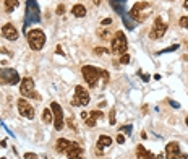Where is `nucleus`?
Instances as JSON below:
<instances>
[{"mask_svg": "<svg viewBox=\"0 0 188 159\" xmlns=\"http://www.w3.org/2000/svg\"><path fill=\"white\" fill-rule=\"evenodd\" d=\"M68 145H70V141H68V140H65V138L57 140V143H55L57 153H65V151H67V148H68Z\"/></svg>", "mask_w": 188, "mask_h": 159, "instance_id": "nucleus-17", "label": "nucleus"}, {"mask_svg": "<svg viewBox=\"0 0 188 159\" xmlns=\"http://www.w3.org/2000/svg\"><path fill=\"white\" fill-rule=\"evenodd\" d=\"M170 106H172L174 109H178V107H180V104H178V102H175V101H170Z\"/></svg>", "mask_w": 188, "mask_h": 159, "instance_id": "nucleus-40", "label": "nucleus"}, {"mask_svg": "<svg viewBox=\"0 0 188 159\" xmlns=\"http://www.w3.org/2000/svg\"><path fill=\"white\" fill-rule=\"evenodd\" d=\"M51 111H52V117H54V127L55 130H62L63 125H65V120H63V111L59 102H51Z\"/></svg>", "mask_w": 188, "mask_h": 159, "instance_id": "nucleus-6", "label": "nucleus"}, {"mask_svg": "<svg viewBox=\"0 0 188 159\" xmlns=\"http://www.w3.org/2000/svg\"><path fill=\"white\" fill-rule=\"evenodd\" d=\"M166 154H167L169 159H172L177 154H180V146H178L177 141H170V143L166 146Z\"/></svg>", "mask_w": 188, "mask_h": 159, "instance_id": "nucleus-14", "label": "nucleus"}, {"mask_svg": "<svg viewBox=\"0 0 188 159\" xmlns=\"http://www.w3.org/2000/svg\"><path fill=\"white\" fill-rule=\"evenodd\" d=\"M172 159H188V156L186 154H183V153H180V154H177L175 157H172Z\"/></svg>", "mask_w": 188, "mask_h": 159, "instance_id": "nucleus-37", "label": "nucleus"}, {"mask_svg": "<svg viewBox=\"0 0 188 159\" xmlns=\"http://www.w3.org/2000/svg\"><path fill=\"white\" fill-rule=\"evenodd\" d=\"M109 123L115 125V109H112V111L109 112Z\"/></svg>", "mask_w": 188, "mask_h": 159, "instance_id": "nucleus-25", "label": "nucleus"}, {"mask_svg": "<svg viewBox=\"0 0 188 159\" xmlns=\"http://www.w3.org/2000/svg\"><path fill=\"white\" fill-rule=\"evenodd\" d=\"M127 47H128V42H127V37L122 31H117L113 34V39H112V52L117 54V55H122L127 52Z\"/></svg>", "mask_w": 188, "mask_h": 159, "instance_id": "nucleus-4", "label": "nucleus"}, {"mask_svg": "<svg viewBox=\"0 0 188 159\" xmlns=\"http://www.w3.org/2000/svg\"><path fill=\"white\" fill-rule=\"evenodd\" d=\"M101 77L104 78L105 83H107V81H109V72H107V70H101Z\"/></svg>", "mask_w": 188, "mask_h": 159, "instance_id": "nucleus-31", "label": "nucleus"}, {"mask_svg": "<svg viewBox=\"0 0 188 159\" xmlns=\"http://www.w3.org/2000/svg\"><path fill=\"white\" fill-rule=\"evenodd\" d=\"M148 159H161V154H159V156H154L152 153H149V154H148Z\"/></svg>", "mask_w": 188, "mask_h": 159, "instance_id": "nucleus-39", "label": "nucleus"}, {"mask_svg": "<svg viewBox=\"0 0 188 159\" xmlns=\"http://www.w3.org/2000/svg\"><path fill=\"white\" fill-rule=\"evenodd\" d=\"M132 130H133L132 125H125V127H120V132H125L127 135H130V133H132Z\"/></svg>", "mask_w": 188, "mask_h": 159, "instance_id": "nucleus-29", "label": "nucleus"}, {"mask_svg": "<svg viewBox=\"0 0 188 159\" xmlns=\"http://www.w3.org/2000/svg\"><path fill=\"white\" fill-rule=\"evenodd\" d=\"M122 20H123V23H125V26L128 28V29H135V26L138 24V21H135L130 15H127V13H123L122 15Z\"/></svg>", "mask_w": 188, "mask_h": 159, "instance_id": "nucleus-18", "label": "nucleus"}, {"mask_svg": "<svg viewBox=\"0 0 188 159\" xmlns=\"http://www.w3.org/2000/svg\"><path fill=\"white\" fill-rule=\"evenodd\" d=\"M110 23H112L110 18H104V20H102V26H107V24H110Z\"/></svg>", "mask_w": 188, "mask_h": 159, "instance_id": "nucleus-38", "label": "nucleus"}, {"mask_svg": "<svg viewBox=\"0 0 188 159\" xmlns=\"http://www.w3.org/2000/svg\"><path fill=\"white\" fill-rule=\"evenodd\" d=\"M41 21V12L39 7L36 3V0H29L26 3V18H24V26H29L32 23H39Z\"/></svg>", "mask_w": 188, "mask_h": 159, "instance_id": "nucleus-2", "label": "nucleus"}, {"mask_svg": "<svg viewBox=\"0 0 188 159\" xmlns=\"http://www.w3.org/2000/svg\"><path fill=\"white\" fill-rule=\"evenodd\" d=\"M65 154H67L68 159L80 157V156H83V148H81L78 143H75V141H70V145L67 148V151H65Z\"/></svg>", "mask_w": 188, "mask_h": 159, "instance_id": "nucleus-12", "label": "nucleus"}, {"mask_svg": "<svg viewBox=\"0 0 188 159\" xmlns=\"http://www.w3.org/2000/svg\"><path fill=\"white\" fill-rule=\"evenodd\" d=\"M109 3H110V7H112L117 13H120V16L125 13V3H127V0H109Z\"/></svg>", "mask_w": 188, "mask_h": 159, "instance_id": "nucleus-15", "label": "nucleus"}, {"mask_svg": "<svg viewBox=\"0 0 188 159\" xmlns=\"http://www.w3.org/2000/svg\"><path fill=\"white\" fill-rule=\"evenodd\" d=\"M101 3V0H94V5H99Z\"/></svg>", "mask_w": 188, "mask_h": 159, "instance_id": "nucleus-45", "label": "nucleus"}, {"mask_svg": "<svg viewBox=\"0 0 188 159\" xmlns=\"http://www.w3.org/2000/svg\"><path fill=\"white\" fill-rule=\"evenodd\" d=\"M20 93L24 96V97H37L39 96L36 94V89H34V80L26 77L21 80V86H20Z\"/></svg>", "mask_w": 188, "mask_h": 159, "instance_id": "nucleus-7", "label": "nucleus"}, {"mask_svg": "<svg viewBox=\"0 0 188 159\" xmlns=\"http://www.w3.org/2000/svg\"><path fill=\"white\" fill-rule=\"evenodd\" d=\"M117 143L118 145H123L125 143V137L122 135V133H118V135H117Z\"/></svg>", "mask_w": 188, "mask_h": 159, "instance_id": "nucleus-34", "label": "nucleus"}, {"mask_svg": "<svg viewBox=\"0 0 188 159\" xmlns=\"http://www.w3.org/2000/svg\"><path fill=\"white\" fill-rule=\"evenodd\" d=\"M2 159H5V157H2Z\"/></svg>", "mask_w": 188, "mask_h": 159, "instance_id": "nucleus-47", "label": "nucleus"}, {"mask_svg": "<svg viewBox=\"0 0 188 159\" xmlns=\"http://www.w3.org/2000/svg\"><path fill=\"white\" fill-rule=\"evenodd\" d=\"M75 159H84V157H83V156H80V157H75Z\"/></svg>", "mask_w": 188, "mask_h": 159, "instance_id": "nucleus-46", "label": "nucleus"}, {"mask_svg": "<svg viewBox=\"0 0 188 159\" xmlns=\"http://www.w3.org/2000/svg\"><path fill=\"white\" fill-rule=\"evenodd\" d=\"M112 145V138L107 137V135H101L99 140H97V148L99 149H104V148H109Z\"/></svg>", "mask_w": 188, "mask_h": 159, "instance_id": "nucleus-16", "label": "nucleus"}, {"mask_svg": "<svg viewBox=\"0 0 188 159\" xmlns=\"http://www.w3.org/2000/svg\"><path fill=\"white\" fill-rule=\"evenodd\" d=\"M128 62H130V55H128V54H122L120 63H128Z\"/></svg>", "mask_w": 188, "mask_h": 159, "instance_id": "nucleus-30", "label": "nucleus"}, {"mask_svg": "<svg viewBox=\"0 0 188 159\" xmlns=\"http://www.w3.org/2000/svg\"><path fill=\"white\" fill-rule=\"evenodd\" d=\"M166 31H167V24L161 18H156V21H154L152 28H151L149 36H151V39H161L162 36L166 34Z\"/></svg>", "mask_w": 188, "mask_h": 159, "instance_id": "nucleus-9", "label": "nucleus"}, {"mask_svg": "<svg viewBox=\"0 0 188 159\" xmlns=\"http://www.w3.org/2000/svg\"><path fill=\"white\" fill-rule=\"evenodd\" d=\"M2 34H3V37H7L8 41H16L18 39V31H16V28L13 26L12 23H7V24H3V28H2Z\"/></svg>", "mask_w": 188, "mask_h": 159, "instance_id": "nucleus-13", "label": "nucleus"}, {"mask_svg": "<svg viewBox=\"0 0 188 159\" xmlns=\"http://www.w3.org/2000/svg\"><path fill=\"white\" fill-rule=\"evenodd\" d=\"M148 154H149V151H146V148L143 145H138V148H136V157L138 159H148Z\"/></svg>", "mask_w": 188, "mask_h": 159, "instance_id": "nucleus-20", "label": "nucleus"}, {"mask_svg": "<svg viewBox=\"0 0 188 159\" xmlns=\"http://www.w3.org/2000/svg\"><path fill=\"white\" fill-rule=\"evenodd\" d=\"M84 122H86L88 127H94V125H96V119H93V117H91V119H86Z\"/></svg>", "mask_w": 188, "mask_h": 159, "instance_id": "nucleus-32", "label": "nucleus"}, {"mask_svg": "<svg viewBox=\"0 0 188 159\" xmlns=\"http://www.w3.org/2000/svg\"><path fill=\"white\" fill-rule=\"evenodd\" d=\"M26 39L32 51H39L46 44V34L41 29H31L29 32H26Z\"/></svg>", "mask_w": 188, "mask_h": 159, "instance_id": "nucleus-1", "label": "nucleus"}, {"mask_svg": "<svg viewBox=\"0 0 188 159\" xmlns=\"http://www.w3.org/2000/svg\"><path fill=\"white\" fill-rule=\"evenodd\" d=\"M94 54L102 55V54H109V51H107L105 47H96V49H94Z\"/></svg>", "mask_w": 188, "mask_h": 159, "instance_id": "nucleus-27", "label": "nucleus"}, {"mask_svg": "<svg viewBox=\"0 0 188 159\" xmlns=\"http://www.w3.org/2000/svg\"><path fill=\"white\" fill-rule=\"evenodd\" d=\"M24 159H37V156L34 153H26L24 154Z\"/></svg>", "mask_w": 188, "mask_h": 159, "instance_id": "nucleus-35", "label": "nucleus"}, {"mask_svg": "<svg viewBox=\"0 0 188 159\" xmlns=\"http://www.w3.org/2000/svg\"><path fill=\"white\" fill-rule=\"evenodd\" d=\"M178 49V44H175V46H170V47H167V49H164V51H161L159 54H166V52H172V51H177Z\"/></svg>", "mask_w": 188, "mask_h": 159, "instance_id": "nucleus-28", "label": "nucleus"}, {"mask_svg": "<svg viewBox=\"0 0 188 159\" xmlns=\"http://www.w3.org/2000/svg\"><path fill=\"white\" fill-rule=\"evenodd\" d=\"M81 72H83V77L88 83L89 88H96L97 83H99V77H101V70L96 68V67L93 65H84L83 68H81Z\"/></svg>", "mask_w": 188, "mask_h": 159, "instance_id": "nucleus-3", "label": "nucleus"}, {"mask_svg": "<svg viewBox=\"0 0 188 159\" xmlns=\"http://www.w3.org/2000/svg\"><path fill=\"white\" fill-rule=\"evenodd\" d=\"M88 117H89V114H88V112H81V119H83V120H86Z\"/></svg>", "mask_w": 188, "mask_h": 159, "instance_id": "nucleus-42", "label": "nucleus"}, {"mask_svg": "<svg viewBox=\"0 0 188 159\" xmlns=\"http://www.w3.org/2000/svg\"><path fill=\"white\" fill-rule=\"evenodd\" d=\"M149 7V3L148 2H138V3H135L133 5V8H132V12H130V16L135 20V21H143L144 18H148V15H143L141 13V10H144V8H148Z\"/></svg>", "mask_w": 188, "mask_h": 159, "instance_id": "nucleus-10", "label": "nucleus"}, {"mask_svg": "<svg viewBox=\"0 0 188 159\" xmlns=\"http://www.w3.org/2000/svg\"><path fill=\"white\" fill-rule=\"evenodd\" d=\"M178 24H180V28H188V15L182 16V18L178 20Z\"/></svg>", "mask_w": 188, "mask_h": 159, "instance_id": "nucleus-24", "label": "nucleus"}, {"mask_svg": "<svg viewBox=\"0 0 188 159\" xmlns=\"http://www.w3.org/2000/svg\"><path fill=\"white\" fill-rule=\"evenodd\" d=\"M18 112L29 120L34 119V107H32L26 99H18Z\"/></svg>", "mask_w": 188, "mask_h": 159, "instance_id": "nucleus-11", "label": "nucleus"}, {"mask_svg": "<svg viewBox=\"0 0 188 159\" xmlns=\"http://www.w3.org/2000/svg\"><path fill=\"white\" fill-rule=\"evenodd\" d=\"M68 125H70V127L75 130V132L78 130V128H76V125H75V119H73V117H70V119H68Z\"/></svg>", "mask_w": 188, "mask_h": 159, "instance_id": "nucleus-33", "label": "nucleus"}, {"mask_svg": "<svg viewBox=\"0 0 188 159\" xmlns=\"http://www.w3.org/2000/svg\"><path fill=\"white\" fill-rule=\"evenodd\" d=\"M89 117H93V119H104V114L99 112V111H93L91 114H89Z\"/></svg>", "mask_w": 188, "mask_h": 159, "instance_id": "nucleus-26", "label": "nucleus"}, {"mask_svg": "<svg viewBox=\"0 0 188 159\" xmlns=\"http://www.w3.org/2000/svg\"><path fill=\"white\" fill-rule=\"evenodd\" d=\"M16 7H18V2H16V0H5V12L7 13H12Z\"/></svg>", "mask_w": 188, "mask_h": 159, "instance_id": "nucleus-21", "label": "nucleus"}, {"mask_svg": "<svg viewBox=\"0 0 188 159\" xmlns=\"http://www.w3.org/2000/svg\"><path fill=\"white\" fill-rule=\"evenodd\" d=\"M183 7H185V10H188V0H185V2H183Z\"/></svg>", "mask_w": 188, "mask_h": 159, "instance_id": "nucleus-44", "label": "nucleus"}, {"mask_svg": "<svg viewBox=\"0 0 188 159\" xmlns=\"http://www.w3.org/2000/svg\"><path fill=\"white\" fill-rule=\"evenodd\" d=\"M63 13H65V7L59 5V8H57V15H63Z\"/></svg>", "mask_w": 188, "mask_h": 159, "instance_id": "nucleus-36", "label": "nucleus"}, {"mask_svg": "<svg viewBox=\"0 0 188 159\" xmlns=\"http://www.w3.org/2000/svg\"><path fill=\"white\" fill-rule=\"evenodd\" d=\"M42 120H44V123H51V122L54 120L51 109H44V112H42Z\"/></svg>", "mask_w": 188, "mask_h": 159, "instance_id": "nucleus-22", "label": "nucleus"}, {"mask_svg": "<svg viewBox=\"0 0 188 159\" xmlns=\"http://www.w3.org/2000/svg\"><path fill=\"white\" fill-rule=\"evenodd\" d=\"M71 13L76 16V18H83V16H86V8L83 5H75L71 8Z\"/></svg>", "mask_w": 188, "mask_h": 159, "instance_id": "nucleus-19", "label": "nucleus"}, {"mask_svg": "<svg viewBox=\"0 0 188 159\" xmlns=\"http://www.w3.org/2000/svg\"><path fill=\"white\" fill-rule=\"evenodd\" d=\"M88 102H89V93L86 91V88L78 85L75 88V97L71 99V104L73 106H88Z\"/></svg>", "mask_w": 188, "mask_h": 159, "instance_id": "nucleus-8", "label": "nucleus"}, {"mask_svg": "<svg viewBox=\"0 0 188 159\" xmlns=\"http://www.w3.org/2000/svg\"><path fill=\"white\" fill-rule=\"evenodd\" d=\"M21 81V78H20V75H18V72H16L15 68H0V83L2 85H10V86H13V85H16V83H20Z\"/></svg>", "mask_w": 188, "mask_h": 159, "instance_id": "nucleus-5", "label": "nucleus"}, {"mask_svg": "<svg viewBox=\"0 0 188 159\" xmlns=\"http://www.w3.org/2000/svg\"><path fill=\"white\" fill-rule=\"evenodd\" d=\"M140 75H141V72H140ZM141 78H143V81H149V75H141Z\"/></svg>", "mask_w": 188, "mask_h": 159, "instance_id": "nucleus-41", "label": "nucleus"}, {"mask_svg": "<svg viewBox=\"0 0 188 159\" xmlns=\"http://www.w3.org/2000/svg\"><path fill=\"white\" fill-rule=\"evenodd\" d=\"M97 34H99V37H102V39H107V36H109V29H107V28H99Z\"/></svg>", "mask_w": 188, "mask_h": 159, "instance_id": "nucleus-23", "label": "nucleus"}, {"mask_svg": "<svg viewBox=\"0 0 188 159\" xmlns=\"http://www.w3.org/2000/svg\"><path fill=\"white\" fill-rule=\"evenodd\" d=\"M57 52H59L60 55H65V54H63V51H62V47H60V46H59V47H57Z\"/></svg>", "mask_w": 188, "mask_h": 159, "instance_id": "nucleus-43", "label": "nucleus"}]
</instances>
